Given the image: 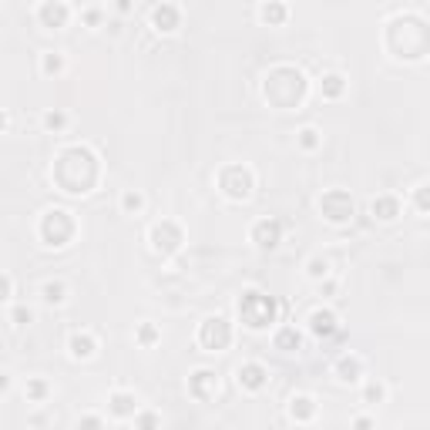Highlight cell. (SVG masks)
<instances>
[{"label": "cell", "mask_w": 430, "mask_h": 430, "mask_svg": "<svg viewBox=\"0 0 430 430\" xmlns=\"http://www.w3.org/2000/svg\"><path fill=\"white\" fill-rule=\"evenodd\" d=\"M252 242L259 249H275L282 242V222L279 219H259L252 225Z\"/></svg>", "instance_id": "9c48e42d"}, {"label": "cell", "mask_w": 430, "mask_h": 430, "mask_svg": "<svg viewBox=\"0 0 430 430\" xmlns=\"http://www.w3.org/2000/svg\"><path fill=\"white\" fill-rule=\"evenodd\" d=\"M413 208L424 212V215L430 212V185H417V189H413Z\"/></svg>", "instance_id": "d4e9b609"}, {"label": "cell", "mask_w": 430, "mask_h": 430, "mask_svg": "<svg viewBox=\"0 0 430 430\" xmlns=\"http://www.w3.org/2000/svg\"><path fill=\"white\" fill-rule=\"evenodd\" d=\"M313 413H316V400L306 394H299L289 400V417H293L296 424H306V420H313Z\"/></svg>", "instance_id": "e0dca14e"}, {"label": "cell", "mask_w": 430, "mask_h": 430, "mask_svg": "<svg viewBox=\"0 0 430 430\" xmlns=\"http://www.w3.org/2000/svg\"><path fill=\"white\" fill-rule=\"evenodd\" d=\"M118 10L121 14H128V10H131V3H128V0H118Z\"/></svg>", "instance_id": "e575fe53"}, {"label": "cell", "mask_w": 430, "mask_h": 430, "mask_svg": "<svg viewBox=\"0 0 430 430\" xmlns=\"http://www.w3.org/2000/svg\"><path fill=\"white\" fill-rule=\"evenodd\" d=\"M37 232H41L44 245H57V249H61V245H68L71 236H74V219H71V212H64V208H51V212L41 215Z\"/></svg>", "instance_id": "7a4b0ae2"}, {"label": "cell", "mask_w": 430, "mask_h": 430, "mask_svg": "<svg viewBox=\"0 0 430 430\" xmlns=\"http://www.w3.org/2000/svg\"><path fill=\"white\" fill-rule=\"evenodd\" d=\"M64 124H68V115H64V111H48V115H44V128H48V131H61Z\"/></svg>", "instance_id": "f1b7e54d"}, {"label": "cell", "mask_w": 430, "mask_h": 430, "mask_svg": "<svg viewBox=\"0 0 430 430\" xmlns=\"http://www.w3.org/2000/svg\"><path fill=\"white\" fill-rule=\"evenodd\" d=\"M306 273H310V279H323V275H329V262L320 256H313L310 262H306Z\"/></svg>", "instance_id": "83f0119b"}, {"label": "cell", "mask_w": 430, "mask_h": 430, "mask_svg": "<svg viewBox=\"0 0 430 430\" xmlns=\"http://www.w3.org/2000/svg\"><path fill=\"white\" fill-rule=\"evenodd\" d=\"M141 206H145V199H141V192H124L121 195V208L131 215V212H141Z\"/></svg>", "instance_id": "4316f807"}, {"label": "cell", "mask_w": 430, "mask_h": 430, "mask_svg": "<svg viewBox=\"0 0 430 430\" xmlns=\"http://www.w3.org/2000/svg\"><path fill=\"white\" fill-rule=\"evenodd\" d=\"M320 91H323V98H340L346 91V78L343 74H327L323 85H320Z\"/></svg>", "instance_id": "ffe728a7"}, {"label": "cell", "mask_w": 430, "mask_h": 430, "mask_svg": "<svg viewBox=\"0 0 430 430\" xmlns=\"http://www.w3.org/2000/svg\"><path fill=\"white\" fill-rule=\"evenodd\" d=\"M41 71H44V74H61V71H64V54L48 51L41 57Z\"/></svg>", "instance_id": "7402d4cb"}, {"label": "cell", "mask_w": 430, "mask_h": 430, "mask_svg": "<svg viewBox=\"0 0 430 430\" xmlns=\"http://www.w3.org/2000/svg\"><path fill=\"white\" fill-rule=\"evenodd\" d=\"M182 242H185V232H182V225L172 222V219H162V222L152 225V249L162 252V256H175L178 249H182Z\"/></svg>", "instance_id": "8992f818"}, {"label": "cell", "mask_w": 430, "mask_h": 430, "mask_svg": "<svg viewBox=\"0 0 430 430\" xmlns=\"http://www.w3.org/2000/svg\"><path fill=\"white\" fill-rule=\"evenodd\" d=\"M135 424H158V417H152V413H145V417H135Z\"/></svg>", "instance_id": "d6a6232c"}, {"label": "cell", "mask_w": 430, "mask_h": 430, "mask_svg": "<svg viewBox=\"0 0 430 430\" xmlns=\"http://www.w3.org/2000/svg\"><path fill=\"white\" fill-rule=\"evenodd\" d=\"M336 373H340L343 383H357V380L363 377V360L353 357V353H346V357H340V363H336Z\"/></svg>", "instance_id": "ac0fdd59"}, {"label": "cell", "mask_w": 430, "mask_h": 430, "mask_svg": "<svg viewBox=\"0 0 430 430\" xmlns=\"http://www.w3.org/2000/svg\"><path fill=\"white\" fill-rule=\"evenodd\" d=\"M199 343L206 346L208 353H222L232 343V323L225 316H208L206 323L199 327Z\"/></svg>", "instance_id": "277c9868"}, {"label": "cell", "mask_w": 430, "mask_h": 430, "mask_svg": "<svg viewBox=\"0 0 430 430\" xmlns=\"http://www.w3.org/2000/svg\"><path fill=\"white\" fill-rule=\"evenodd\" d=\"M37 20H41L44 27H64L71 20L68 0H44V3L37 7Z\"/></svg>", "instance_id": "ba28073f"}, {"label": "cell", "mask_w": 430, "mask_h": 430, "mask_svg": "<svg viewBox=\"0 0 430 430\" xmlns=\"http://www.w3.org/2000/svg\"><path fill=\"white\" fill-rule=\"evenodd\" d=\"M68 299V286L64 282H44V303L48 306H61Z\"/></svg>", "instance_id": "44dd1931"}, {"label": "cell", "mask_w": 430, "mask_h": 430, "mask_svg": "<svg viewBox=\"0 0 430 430\" xmlns=\"http://www.w3.org/2000/svg\"><path fill=\"white\" fill-rule=\"evenodd\" d=\"M296 141H299V148L313 152V148H320V141H323V138H320V131H316L313 124H306V128H303V131L296 135Z\"/></svg>", "instance_id": "603a6c76"}, {"label": "cell", "mask_w": 430, "mask_h": 430, "mask_svg": "<svg viewBox=\"0 0 430 430\" xmlns=\"http://www.w3.org/2000/svg\"><path fill=\"white\" fill-rule=\"evenodd\" d=\"M44 396H48V383H44V380H31V383H27V400L41 403Z\"/></svg>", "instance_id": "f546056e"}, {"label": "cell", "mask_w": 430, "mask_h": 430, "mask_svg": "<svg viewBox=\"0 0 430 430\" xmlns=\"http://www.w3.org/2000/svg\"><path fill=\"white\" fill-rule=\"evenodd\" d=\"M189 390H192V396H199V400H212V396L219 394V377H215L212 370H195L189 377Z\"/></svg>", "instance_id": "7c38bea8"}, {"label": "cell", "mask_w": 430, "mask_h": 430, "mask_svg": "<svg viewBox=\"0 0 430 430\" xmlns=\"http://www.w3.org/2000/svg\"><path fill=\"white\" fill-rule=\"evenodd\" d=\"M320 212L327 215L333 225H343L353 219V199H350V192L343 189H329L320 195Z\"/></svg>", "instance_id": "5b68a950"}, {"label": "cell", "mask_w": 430, "mask_h": 430, "mask_svg": "<svg viewBox=\"0 0 430 430\" xmlns=\"http://www.w3.org/2000/svg\"><path fill=\"white\" fill-rule=\"evenodd\" d=\"M158 336H162V333H158L155 327H152V323H141V327H138V333H135V340L141 346H155L158 343Z\"/></svg>", "instance_id": "cb8c5ba5"}, {"label": "cell", "mask_w": 430, "mask_h": 430, "mask_svg": "<svg viewBox=\"0 0 430 430\" xmlns=\"http://www.w3.org/2000/svg\"><path fill=\"white\" fill-rule=\"evenodd\" d=\"M81 424H87V427H98V424H101V417H81Z\"/></svg>", "instance_id": "836d02e7"}, {"label": "cell", "mask_w": 430, "mask_h": 430, "mask_svg": "<svg viewBox=\"0 0 430 430\" xmlns=\"http://www.w3.org/2000/svg\"><path fill=\"white\" fill-rule=\"evenodd\" d=\"M68 350H71V357H74V360H91V357H94V350H98V340H94V333L81 329V333H71Z\"/></svg>", "instance_id": "4fadbf2b"}, {"label": "cell", "mask_w": 430, "mask_h": 430, "mask_svg": "<svg viewBox=\"0 0 430 430\" xmlns=\"http://www.w3.org/2000/svg\"><path fill=\"white\" fill-rule=\"evenodd\" d=\"M236 377H239V387H242V390H249V394H259V390L269 383V370H266L262 363L249 360V363H242L239 370H236Z\"/></svg>", "instance_id": "52a82bcc"}, {"label": "cell", "mask_w": 430, "mask_h": 430, "mask_svg": "<svg viewBox=\"0 0 430 430\" xmlns=\"http://www.w3.org/2000/svg\"><path fill=\"white\" fill-rule=\"evenodd\" d=\"M370 212L377 215L380 222H394L396 215H400V199H396V195H377V199L370 202Z\"/></svg>", "instance_id": "5bb4252c"}, {"label": "cell", "mask_w": 430, "mask_h": 430, "mask_svg": "<svg viewBox=\"0 0 430 430\" xmlns=\"http://www.w3.org/2000/svg\"><path fill=\"white\" fill-rule=\"evenodd\" d=\"M299 343H303V336L296 333V327H282L279 333H275V350H282V353L299 350Z\"/></svg>", "instance_id": "d6986e66"}, {"label": "cell", "mask_w": 430, "mask_h": 430, "mask_svg": "<svg viewBox=\"0 0 430 430\" xmlns=\"http://www.w3.org/2000/svg\"><path fill=\"white\" fill-rule=\"evenodd\" d=\"M10 323H14V327H24V323H31V310H24V306H20V310H14V313H10Z\"/></svg>", "instance_id": "4dcf8cb0"}, {"label": "cell", "mask_w": 430, "mask_h": 430, "mask_svg": "<svg viewBox=\"0 0 430 430\" xmlns=\"http://www.w3.org/2000/svg\"><path fill=\"white\" fill-rule=\"evenodd\" d=\"M310 329L320 336V340H329V336L340 333V316H336L333 310H327V306H323V310H313L310 313Z\"/></svg>", "instance_id": "30bf717a"}, {"label": "cell", "mask_w": 430, "mask_h": 430, "mask_svg": "<svg viewBox=\"0 0 430 430\" xmlns=\"http://www.w3.org/2000/svg\"><path fill=\"white\" fill-rule=\"evenodd\" d=\"M383 396H387V387L377 383V380H370V383L363 387V400H366V403H380Z\"/></svg>", "instance_id": "484cf974"}, {"label": "cell", "mask_w": 430, "mask_h": 430, "mask_svg": "<svg viewBox=\"0 0 430 430\" xmlns=\"http://www.w3.org/2000/svg\"><path fill=\"white\" fill-rule=\"evenodd\" d=\"M286 17H289V10H286V3H282V0H266V3L259 7V20H262V24H269V27L286 24Z\"/></svg>", "instance_id": "2e32d148"}, {"label": "cell", "mask_w": 430, "mask_h": 430, "mask_svg": "<svg viewBox=\"0 0 430 430\" xmlns=\"http://www.w3.org/2000/svg\"><path fill=\"white\" fill-rule=\"evenodd\" d=\"M219 189H222L225 199L245 202L252 195V189H256V175H252V169H245V165H229L219 175Z\"/></svg>", "instance_id": "3957f363"}, {"label": "cell", "mask_w": 430, "mask_h": 430, "mask_svg": "<svg viewBox=\"0 0 430 430\" xmlns=\"http://www.w3.org/2000/svg\"><path fill=\"white\" fill-rule=\"evenodd\" d=\"M85 24L87 27H98L101 24V10H85Z\"/></svg>", "instance_id": "1f68e13d"}, {"label": "cell", "mask_w": 430, "mask_h": 430, "mask_svg": "<svg viewBox=\"0 0 430 430\" xmlns=\"http://www.w3.org/2000/svg\"><path fill=\"white\" fill-rule=\"evenodd\" d=\"M178 24H182V10L175 3H158L152 10V27L158 34H172V31H178Z\"/></svg>", "instance_id": "8fae6325"}, {"label": "cell", "mask_w": 430, "mask_h": 430, "mask_svg": "<svg viewBox=\"0 0 430 430\" xmlns=\"http://www.w3.org/2000/svg\"><path fill=\"white\" fill-rule=\"evenodd\" d=\"M108 403H111L115 417H135V410H138V396L128 394V390H115V394L108 396Z\"/></svg>", "instance_id": "9a60e30c"}, {"label": "cell", "mask_w": 430, "mask_h": 430, "mask_svg": "<svg viewBox=\"0 0 430 430\" xmlns=\"http://www.w3.org/2000/svg\"><path fill=\"white\" fill-rule=\"evenodd\" d=\"M279 316V303L262 289H245L239 296V320L249 329H269Z\"/></svg>", "instance_id": "6da1fadb"}]
</instances>
